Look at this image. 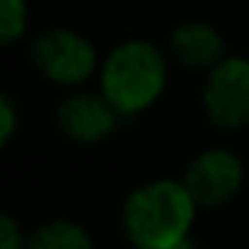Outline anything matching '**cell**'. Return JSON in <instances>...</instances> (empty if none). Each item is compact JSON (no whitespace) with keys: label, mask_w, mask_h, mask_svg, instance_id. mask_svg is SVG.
Instances as JSON below:
<instances>
[{"label":"cell","mask_w":249,"mask_h":249,"mask_svg":"<svg viewBox=\"0 0 249 249\" xmlns=\"http://www.w3.org/2000/svg\"><path fill=\"white\" fill-rule=\"evenodd\" d=\"M27 249H97V244L83 222L70 217H51L30 231Z\"/></svg>","instance_id":"obj_8"},{"label":"cell","mask_w":249,"mask_h":249,"mask_svg":"<svg viewBox=\"0 0 249 249\" xmlns=\"http://www.w3.org/2000/svg\"><path fill=\"white\" fill-rule=\"evenodd\" d=\"M166 51L177 65L188 67V70H212L220 59H225V38L222 33L209 22L201 19H190V22H179L177 27L169 33Z\"/></svg>","instance_id":"obj_7"},{"label":"cell","mask_w":249,"mask_h":249,"mask_svg":"<svg viewBox=\"0 0 249 249\" xmlns=\"http://www.w3.org/2000/svg\"><path fill=\"white\" fill-rule=\"evenodd\" d=\"M201 206L182 177H153L126 193L121 204V233L137 249H172L193 236Z\"/></svg>","instance_id":"obj_1"},{"label":"cell","mask_w":249,"mask_h":249,"mask_svg":"<svg viewBox=\"0 0 249 249\" xmlns=\"http://www.w3.org/2000/svg\"><path fill=\"white\" fill-rule=\"evenodd\" d=\"M182 182L201 212H214L238 198L247 182V166L231 147L212 145L198 150L182 172Z\"/></svg>","instance_id":"obj_5"},{"label":"cell","mask_w":249,"mask_h":249,"mask_svg":"<svg viewBox=\"0 0 249 249\" xmlns=\"http://www.w3.org/2000/svg\"><path fill=\"white\" fill-rule=\"evenodd\" d=\"M30 27V3L27 0H0V43L14 46L24 38Z\"/></svg>","instance_id":"obj_9"},{"label":"cell","mask_w":249,"mask_h":249,"mask_svg":"<svg viewBox=\"0 0 249 249\" xmlns=\"http://www.w3.org/2000/svg\"><path fill=\"white\" fill-rule=\"evenodd\" d=\"M129 249H137V247H129Z\"/></svg>","instance_id":"obj_13"},{"label":"cell","mask_w":249,"mask_h":249,"mask_svg":"<svg viewBox=\"0 0 249 249\" xmlns=\"http://www.w3.org/2000/svg\"><path fill=\"white\" fill-rule=\"evenodd\" d=\"M172 249H198V244H196V238H193V236H190V238H185V241L174 244Z\"/></svg>","instance_id":"obj_12"},{"label":"cell","mask_w":249,"mask_h":249,"mask_svg":"<svg viewBox=\"0 0 249 249\" xmlns=\"http://www.w3.org/2000/svg\"><path fill=\"white\" fill-rule=\"evenodd\" d=\"M33 67L38 75H43L51 86L75 89L86 86L91 78L99 75V56L91 38L72 27H51L43 35H38L33 43Z\"/></svg>","instance_id":"obj_3"},{"label":"cell","mask_w":249,"mask_h":249,"mask_svg":"<svg viewBox=\"0 0 249 249\" xmlns=\"http://www.w3.org/2000/svg\"><path fill=\"white\" fill-rule=\"evenodd\" d=\"M172 56L147 38H126L115 43L99 65V91L121 118L145 115L158 105L169 86Z\"/></svg>","instance_id":"obj_2"},{"label":"cell","mask_w":249,"mask_h":249,"mask_svg":"<svg viewBox=\"0 0 249 249\" xmlns=\"http://www.w3.org/2000/svg\"><path fill=\"white\" fill-rule=\"evenodd\" d=\"M115 107L102 97V91H86L75 89L70 91L54 110V124L62 137L75 145H99L110 140L121 124Z\"/></svg>","instance_id":"obj_6"},{"label":"cell","mask_w":249,"mask_h":249,"mask_svg":"<svg viewBox=\"0 0 249 249\" xmlns=\"http://www.w3.org/2000/svg\"><path fill=\"white\" fill-rule=\"evenodd\" d=\"M201 107L214 129L241 131L249 126V56L228 54L204 72Z\"/></svg>","instance_id":"obj_4"},{"label":"cell","mask_w":249,"mask_h":249,"mask_svg":"<svg viewBox=\"0 0 249 249\" xmlns=\"http://www.w3.org/2000/svg\"><path fill=\"white\" fill-rule=\"evenodd\" d=\"M27 238L30 231H24L14 214L0 217V249H27Z\"/></svg>","instance_id":"obj_10"},{"label":"cell","mask_w":249,"mask_h":249,"mask_svg":"<svg viewBox=\"0 0 249 249\" xmlns=\"http://www.w3.org/2000/svg\"><path fill=\"white\" fill-rule=\"evenodd\" d=\"M19 131V110L17 102L11 99V94H3L0 97V145L6 147L11 145V140Z\"/></svg>","instance_id":"obj_11"}]
</instances>
